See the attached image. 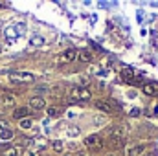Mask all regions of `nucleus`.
Instances as JSON below:
<instances>
[{
	"instance_id": "1",
	"label": "nucleus",
	"mask_w": 158,
	"mask_h": 156,
	"mask_svg": "<svg viewBox=\"0 0 158 156\" xmlns=\"http://www.w3.org/2000/svg\"><path fill=\"white\" fill-rule=\"evenodd\" d=\"M7 79L13 83V84H26V83H33L35 76L30 74V72H11Z\"/></svg>"
},
{
	"instance_id": "2",
	"label": "nucleus",
	"mask_w": 158,
	"mask_h": 156,
	"mask_svg": "<svg viewBox=\"0 0 158 156\" xmlns=\"http://www.w3.org/2000/svg\"><path fill=\"white\" fill-rule=\"evenodd\" d=\"M77 50H74V48H68V50H64L63 53H59L57 55V59H55V63L57 64H70V63H74L76 59H77Z\"/></svg>"
},
{
	"instance_id": "3",
	"label": "nucleus",
	"mask_w": 158,
	"mask_h": 156,
	"mask_svg": "<svg viewBox=\"0 0 158 156\" xmlns=\"http://www.w3.org/2000/svg\"><path fill=\"white\" fill-rule=\"evenodd\" d=\"M70 97H72V101H79V103H85V101H88L92 96H90V92L86 90V88H81V86H74L72 90H70Z\"/></svg>"
},
{
	"instance_id": "4",
	"label": "nucleus",
	"mask_w": 158,
	"mask_h": 156,
	"mask_svg": "<svg viewBox=\"0 0 158 156\" xmlns=\"http://www.w3.org/2000/svg\"><path fill=\"white\" fill-rule=\"evenodd\" d=\"M85 147H86V149H92V151H99V149L103 147V140H101V136H99V134H92V136H88V138L85 140Z\"/></svg>"
},
{
	"instance_id": "5",
	"label": "nucleus",
	"mask_w": 158,
	"mask_h": 156,
	"mask_svg": "<svg viewBox=\"0 0 158 156\" xmlns=\"http://www.w3.org/2000/svg\"><path fill=\"white\" fill-rule=\"evenodd\" d=\"M125 127L123 125H112L110 129H109V136H110V140L112 138H119V140H125Z\"/></svg>"
},
{
	"instance_id": "6",
	"label": "nucleus",
	"mask_w": 158,
	"mask_h": 156,
	"mask_svg": "<svg viewBox=\"0 0 158 156\" xmlns=\"http://www.w3.org/2000/svg\"><path fill=\"white\" fill-rule=\"evenodd\" d=\"M96 109L98 110H101V112H105V114H114V107H112V103H109V101H96Z\"/></svg>"
},
{
	"instance_id": "7",
	"label": "nucleus",
	"mask_w": 158,
	"mask_h": 156,
	"mask_svg": "<svg viewBox=\"0 0 158 156\" xmlns=\"http://www.w3.org/2000/svg\"><path fill=\"white\" fill-rule=\"evenodd\" d=\"M44 107H46V101H44V97L35 96V97H31V99H30V109H33V110H42Z\"/></svg>"
},
{
	"instance_id": "8",
	"label": "nucleus",
	"mask_w": 158,
	"mask_h": 156,
	"mask_svg": "<svg viewBox=\"0 0 158 156\" xmlns=\"http://www.w3.org/2000/svg\"><path fill=\"white\" fill-rule=\"evenodd\" d=\"M28 114H30V110H28L26 107H20V109H15V112H13V117L22 121V119H26V116H28Z\"/></svg>"
},
{
	"instance_id": "9",
	"label": "nucleus",
	"mask_w": 158,
	"mask_h": 156,
	"mask_svg": "<svg viewBox=\"0 0 158 156\" xmlns=\"http://www.w3.org/2000/svg\"><path fill=\"white\" fill-rule=\"evenodd\" d=\"M145 153V147L143 145H136V147H131L127 151V156H142Z\"/></svg>"
},
{
	"instance_id": "10",
	"label": "nucleus",
	"mask_w": 158,
	"mask_h": 156,
	"mask_svg": "<svg viewBox=\"0 0 158 156\" xmlns=\"http://www.w3.org/2000/svg\"><path fill=\"white\" fill-rule=\"evenodd\" d=\"M77 59L79 61H83V63H90V61H92V53H90L88 50H83V51H79L77 53Z\"/></svg>"
},
{
	"instance_id": "11",
	"label": "nucleus",
	"mask_w": 158,
	"mask_h": 156,
	"mask_svg": "<svg viewBox=\"0 0 158 156\" xmlns=\"http://www.w3.org/2000/svg\"><path fill=\"white\" fill-rule=\"evenodd\" d=\"M61 114H63L61 107H48V116L50 117H59Z\"/></svg>"
},
{
	"instance_id": "12",
	"label": "nucleus",
	"mask_w": 158,
	"mask_h": 156,
	"mask_svg": "<svg viewBox=\"0 0 158 156\" xmlns=\"http://www.w3.org/2000/svg\"><path fill=\"white\" fill-rule=\"evenodd\" d=\"M15 103V96H11V94H6V96H2V105H6V107H11Z\"/></svg>"
},
{
	"instance_id": "13",
	"label": "nucleus",
	"mask_w": 158,
	"mask_h": 156,
	"mask_svg": "<svg viewBox=\"0 0 158 156\" xmlns=\"http://www.w3.org/2000/svg\"><path fill=\"white\" fill-rule=\"evenodd\" d=\"M143 94H147V96H155V94H156V88H155L153 84H145V86H143Z\"/></svg>"
},
{
	"instance_id": "14",
	"label": "nucleus",
	"mask_w": 158,
	"mask_h": 156,
	"mask_svg": "<svg viewBox=\"0 0 158 156\" xmlns=\"http://www.w3.org/2000/svg\"><path fill=\"white\" fill-rule=\"evenodd\" d=\"M0 138H2L4 142H6V140H11V138H13V132H11L9 129H4V130H2V134H0Z\"/></svg>"
},
{
	"instance_id": "15",
	"label": "nucleus",
	"mask_w": 158,
	"mask_h": 156,
	"mask_svg": "<svg viewBox=\"0 0 158 156\" xmlns=\"http://www.w3.org/2000/svg\"><path fill=\"white\" fill-rule=\"evenodd\" d=\"M31 125H33L31 119H22V121H20V127H22V129H31Z\"/></svg>"
},
{
	"instance_id": "16",
	"label": "nucleus",
	"mask_w": 158,
	"mask_h": 156,
	"mask_svg": "<svg viewBox=\"0 0 158 156\" xmlns=\"http://www.w3.org/2000/svg\"><path fill=\"white\" fill-rule=\"evenodd\" d=\"M20 154V151L17 149V147H13V149H7L6 151V156H19Z\"/></svg>"
},
{
	"instance_id": "17",
	"label": "nucleus",
	"mask_w": 158,
	"mask_h": 156,
	"mask_svg": "<svg viewBox=\"0 0 158 156\" xmlns=\"http://www.w3.org/2000/svg\"><path fill=\"white\" fill-rule=\"evenodd\" d=\"M132 76H134L132 68H123V77H125V79H131Z\"/></svg>"
},
{
	"instance_id": "18",
	"label": "nucleus",
	"mask_w": 158,
	"mask_h": 156,
	"mask_svg": "<svg viewBox=\"0 0 158 156\" xmlns=\"http://www.w3.org/2000/svg\"><path fill=\"white\" fill-rule=\"evenodd\" d=\"M52 147H53V151L61 153V151H63V142H53V143H52Z\"/></svg>"
},
{
	"instance_id": "19",
	"label": "nucleus",
	"mask_w": 158,
	"mask_h": 156,
	"mask_svg": "<svg viewBox=\"0 0 158 156\" xmlns=\"http://www.w3.org/2000/svg\"><path fill=\"white\" fill-rule=\"evenodd\" d=\"M31 44H33V46H40V44H44V39H42V37H33V39H31Z\"/></svg>"
},
{
	"instance_id": "20",
	"label": "nucleus",
	"mask_w": 158,
	"mask_h": 156,
	"mask_svg": "<svg viewBox=\"0 0 158 156\" xmlns=\"http://www.w3.org/2000/svg\"><path fill=\"white\" fill-rule=\"evenodd\" d=\"M68 134H70V136H77L79 129H68Z\"/></svg>"
},
{
	"instance_id": "21",
	"label": "nucleus",
	"mask_w": 158,
	"mask_h": 156,
	"mask_svg": "<svg viewBox=\"0 0 158 156\" xmlns=\"http://www.w3.org/2000/svg\"><path fill=\"white\" fill-rule=\"evenodd\" d=\"M138 114H140V110H138V109H132V110H131V116H138Z\"/></svg>"
},
{
	"instance_id": "22",
	"label": "nucleus",
	"mask_w": 158,
	"mask_h": 156,
	"mask_svg": "<svg viewBox=\"0 0 158 156\" xmlns=\"http://www.w3.org/2000/svg\"><path fill=\"white\" fill-rule=\"evenodd\" d=\"M77 156H88V154H83V153H81V154H77Z\"/></svg>"
},
{
	"instance_id": "23",
	"label": "nucleus",
	"mask_w": 158,
	"mask_h": 156,
	"mask_svg": "<svg viewBox=\"0 0 158 156\" xmlns=\"http://www.w3.org/2000/svg\"><path fill=\"white\" fill-rule=\"evenodd\" d=\"M107 156H114V154H107Z\"/></svg>"
},
{
	"instance_id": "24",
	"label": "nucleus",
	"mask_w": 158,
	"mask_h": 156,
	"mask_svg": "<svg viewBox=\"0 0 158 156\" xmlns=\"http://www.w3.org/2000/svg\"><path fill=\"white\" fill-rule=\"evenodd\" d=\"M0 51H2V46H0Z\"/></svg>"
},
{
	"instance_id": "25",
	"label": "nucleus",
	"mask_w": 158,
	"mask_h": 156,
	"mask_svg": "<svg viewBox=\"0 0 158 156\" xmlns=\"http://www.w3.org/2000/svg\"><path fill=\"white\" fill-rule=\"evenodd\" d=\"M64 156H70V154H64Z\"/></svg>"
}]
</instances>
